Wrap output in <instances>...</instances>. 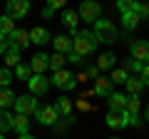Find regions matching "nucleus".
Listing matches in <instances>:
<instances>
[{
    "label": "nucleus",
    "mask_w": 149,
    "mask_h": 139,
    "mask_svg": "<svg viewBox=\"0 0 149 139\" xmlns=\"http://www.w3.org/2000/svg\"><path fill=\"white\" fill-rule=\"evenodd\" d=\"M97 47H100V42H97V38H95L92 30H77V35H74V40H72V50L77 55L90 57V55L97 52Z\"/></svg>",
    "instance_id": "obj_1"
},
{
    "label": "nucleus",
    "mask_w": 149,
    "mask_h": 139,
    "mask_svg": "<svg viewBox=\"0 0 149 139\" xmlns=\"http://www.w3.org/2000/svg\"><path fill=\"white\" fill-rule=\"evenodd\" d=\"M95 25V38H97V42H104V45H112V42H117V38H119V30H117V25L112 20H107V17H100V20H95L92 22Z\"/></svg>",
    "instance_id": "obj_2"
},
{
    "label": "nucleus",
    "mask_w": 149,
    "mask_h": 139,
    "mask_svg": "<svg viewBox=\"0 0 149 139\" xmlns=\"http://www.w3.org/2000/svg\"><path fill=\"white\" fill-rule=\"evenodd\" d=\"M13 107H15V112H17V114H27V117H30V114H35V112H37L40 102H37V97L32 95V92H27V95L15 97Z\"/></svg>",
    "instance_id": "obj_3"
},
{
    "label": "nucleus",
    "mask_w": 149,
    "mask_h": 139,
    "mask_svg": "<svg viewBox=\"0 0 149 139\" xmlns=\"http://www.w3.org/2000/svg\"><path fill=\"white\" fill-rule=\"evenodd\" d=\"M77 15H80V20H85V22H95V20L102 17V5L97 3V0H82Z\"/></svg>",
    "instance_id": "obj_4"
},
{
    "label": "nucleus",
    "mask_w": 149,
    "mask_h": 139,
    "mask_svg": "<svg viewBox=\"0 0 149 139\" xmlns=\"http://www.w3.org/2000/svg\"><path fill=\"white\" fill-rule=\"evenodd\" d=\"M50 85L57 87V90H74L77 87V75H72V72H67V70H57L52 75V80H50Z\"/></svg>",
    "instance_id": "obj_5"
},
{
    "label": "nucleus",
    "mask_w": 149,
    "mask_h": 139,
    "mask_svg": "<svg viewBox=\"0 0 149 139\" xmlns=\"http://www.w3.org/2000/svg\"><path fill=\"white\" fill-rule=\"evenodd\" d=\"M129 117L132 114L127 109H109L107 117H104V124L109 129H124V127H129Z\"/></svg>",
    "instance_id": "obj_6"
},
{
    "label": "nucleus",
    "mask_w": 149,
    "mask_h": 139,
    "mask_svg": "<svg viewBox=\"0 0 149 139\" xmlns=\"http://www.w3.org/2000/svg\"><path fill=\"white\" fill-rule=\"evenodd\" d=\"M30 13V0H8L5 15H10L13 20H22Z\"/></svg>",
    "instance_id": "obj_7"
},
{
    "label": "nucleus",
    "mask_w": 149,
    "mask_h": 139,
    "mask_svg": "<svg viewBox=\"0 0 149 139\" xmlns=\"http://www.w3.org/2000/svg\"><path fill=\"white\" fill-rule=\"evenodd\" d=\"M35 117H37V122L42 124V127H55L57 119H60V114H57V109H55V104H45V107H37Z\"/></svg>",
    "instance_id": "obj_8"
},
{
    "label": "nucleus",
    "mask_w": 149,
    "mask_h": 139,
    "mask_svg": "<svg viewBox=\"0 0 149 139\" xmlns=\"http://www.w3.org/2000/svg\"><path fill=\"white\" fill-rule=\"evenodd\" d=\"M27 90L35 97H45L47 90H50V80H45V75H35V72H32L30 80H27Z\"/></svg>",
    "instance_id": "obj_9"
},
{
    "label": "nucleus",
    "mask_w": 149,
    "mask_h": 139,
    "mask_svg": "<svg viewBox=\"0 0 149 139\" xmlns=\"http://www.w3.org/2000/svg\"><path fill=\"white\" fill-rule=\"evenodd\" d=\"M129 57L139 62H149V40H132L129 42Z\"/></svg>",
    "instance_id": "obj_10"
},
{
    "label": "nucleus",
    "mask_w": 149,
    "mask_h": 139,
    "mask_svg": "<svg viewBox=\"0 0 149 139\" xmlns=\"http://www.w3.org/2000/svg\"><path fill=\"white\" fill-rule=\"evenodd\" d=\"M77 22H80V15L77 10H70V8H62V25L70 30V35H77Z\"/></svg>",
    "instance_id": "obj_11"
},
{
    "label": "nucleus",
    "mask_w": 149,
    "mask_h": 139,
    "mask_svg": "<svg viewBox=\"0 0 149 139\" xmlns=\"http://www.w3.org/2000/svg\"><path fill=\"white\" fill-rule=\"evenodd\" d=\"M8 42H10V45H15L17 50H25L27 45H30V32L17 30V27H15V30H13L10 35H8Z\"/></svg>",
    "instance_id": "obj_12"
},
{
    "label": "nucleus",
    "mask_w": 149,
    "mask_h": 139,
    "mask_svg": "<svg viewBox=\"0 0 149 139\" xmlns=\"http://www.w3.org/2000/svg\"><path fill=\"white\" fill-rule=\"evenodd\" d=\"M139 22H142V17H139V13L137 10H124L122 13V27L127 32H134L139 27Z\"/></svg>",
    "instance_id": "obj_13"
},
{
    "label": "nucleus",
    "mask_w": 149,
    "mask_h": 139,
    "mask_svg": "<svg viewBox=\"0 0 149 139\" xmlns=\"http://www.w3.org/2000/svg\"><path fill=\"white\" fill-rule=\"evenodd\" d=\"M95 97H107L112 92V80L109 77H104V75H100V77H95Z\"/></svg>",
    "instance_id": "obj_14"
},
{
    "label": "nucleus",
    "mask_w": 149,
    "mask_h": 139,
    "mask_svg": "<svg viewBox=\"0 0 149 139\" xmlns=\"http://www.w3.org/2000/svg\"><path fill=\"white\" fill-rule=\"evenodd\" d=\"M47 62H50V55L37 52L35 57L30 60V67H32V72H35V75H45V70H47Z\"/></svg>",
    "instance_id": "obj_15"
},
{
    "label": "nucleus",
    "mask_w": 149,
    "mask_h": 139,
    "mask_svg": "<svg viewBox=\"0 0 149 139\" xmlns=\"http://www.w3.org/2000/svg\"><path fill=\"white\" fill-rule=\"evenodd\" d=\"M127 97L124 92H109L107 95V104H109V109H124L127 107Z\"/></svg>",
    "instance_id": "obj_16"
},
{
    "label": "nucleus",
    "mask_w": 149,
    "mask_h": 139,
    "mask_svg": "<svg viewBox=\"0 0 149 139\" xmlns=\"http://www.w3.org/2000/svg\"><path fill=\"white\" fill-rule=\"evenodd\" d=\"M50 40H52V38H50L47 27H40V25H37V27H32V30H30V42H35V45H47Z\"/></svg>",
    "instance_id": "obj_17"
},
{
    "label": "nucleus",
    "mask_w": 149,
    "mask_h": 139,
    "mask_svg": "<svg viewBox=\"0 0 149 139\" xmlns=\"http://www.w3.org/2000/svg\"><path fill=\"white\" fill-rule=\"evenodd\" d=\"M124 90H127V95H139L144 90V82L139 80V75H129L124 82Z\"/></svg>",
    "instance_id": "obj_18"
},
{
    "label": "nucleus",
    "mask_w": 149,
    "mask_h": 139,
    "mask_svg": "<svg viewBox=\"0 0 149 139\" xmlns=\"http://www.w3.org/2000/svg\"><path fill=\"white\" fill-rule=\"evenodd\" d=\"M52 45H55V52H62V55H67L70 50H72V40H70L67 35H57V38H52Z\"/></svg>",
    "instance_id": "obj_19"
},
{
    "label": "nucleus",
    "mask_w": 149,
    "mask_h": 139,
    "mask_svg": "<svg viewBox=\"0 0 149 139\" xmlns=\"http://www.w3.org/2000/svg\"><path fill=\"white\" fill-rule=\"evenodd\" d=\"M20 52H22V50H17L15 45H10V42H8L5 52H3V55H5V65H8V67H15V65L20 62Z\"/></svg>",
    "instance_id": "obj_20"
},
{
    "label": "nucleus",
    "mask_w": 149,
    "mask_h": 139,
    "mask_svg": "<svg viewBox=\"0 0 149 139\" xmlns=\"http://www.w3.org/2000/svg\"><path fill=\"white\" fill-rule=\"evenodd\" d=\"M13 129H15L17 134L30 132V119H27V114H15V117H13Z\"/></svg>",
    "instance_id": "obj_21"
},
{
    "label": "nucleus",
    "mask_w": 149,
    "mask_h": 139,
    "mask_svg": "<svg viewBox=\"0 0 149 139\" xmlns=\"http://www.w3.org/2000/svg\"><path fill=\"white\" fill-rule=\"evenodd\" d=\"M114 62H117V55H114V52H102L100 57H97V67H100V72H102V70H112Z\"/></svg>",
    "instance_id": "obj_22"
},
{
    "label": "nucleus",
    "mask_w": 149,
    "mask_h": 139,
    "mask_svg": "<svg viewBox=\"0 0 149 139\" xmlns=\"http://www.w3.org/2000/svg\"><path fill=\"white\" fill-rule=\"evenodd\" d=\"M55 109H57L60 117H70V114H72V99H67V97H57Z\"/></svg>",
    "instance_id": "obj_23"
},
{
    "label": "nucleus",
    "mask_w": 149,
    "mask_h": 139,
    "mask_svg": "<svg viewBox=\"0 0 149 139\" xmlns=\"http://www.w3.org/2000/svg\"><path fill=\"white\" fill-rule=\"evenodd\" d=\"M13 102H15V92L10 87H0V109L13 107Z\"/></svg>",
    "instance_id": "obj_24"
},
{
    "label": "nucleus",
    "mask_w": 149,
    "mask_h": 139,
    "mask_svg": "<svg viewBox=\"0 0 149 139\" xmlns=\"http://www.w3.org/2000/svg\"><path fill=\"white\" fill-rule=\"evenodd\" d=\"M30 75H32V67H30V62H17L15 65V77H17V80H22V82H27V80H30Z\"/></svg>",
    "instance_id": "obj_25"
},
{
    "label": "nucleus",
    "mask_w": 149,
    "mask_h": 139,
    "mask_svg": "<svg viewBox=\"0 0 149 139\" xmlns=\"http://www.w3.org/2000/svg\"><path fill=\"white\" fill-rule=\"evenodd\" d=\"M65 67V55L62 52H55L50 55V62H47V70H52V72H57V70Z\"/></svg>",
    "instance_id": "obj_26"
},
{
    "label": "nucleus",
    "mask_w": 149,
    "mask_h": 139,
    "mask_svg": "<svg viewBox=\"0 0 149 139\" xmlns=\"http://www.w3.org/2000/svg\"><path fill=\"white\" fill-rule=\"evenodd\" d=\"M127 77H129L127 70H124V67H117V70H112L109 80H112V85H124V82H127Z\"/></svg>",
    "instance_id": "obj_27"
},
{
    "label": "nucleus",
    "mask_w": 149,
    "mask_h": 139,
    "mask_svg": "<svg viewBox=\"0 0 149 139\" xmlns=\"http://www.w3.org/2000/svg\"><path fill=\"white\" fill-rule=\"evenodd\" d=\"M13 30H15V20H13L10 15H0V32L8 38Z\"/></svg>",
    "instance_id": "obj_28"
},
{
    "label": "nucleus",
    "mask_w": 149,
    "mask_h": 139,
    "mask_svg": "<svg viewBox=\"0 0 149 139\" xmlns=\"http://www.w3.org/2000/svg\"><path fill=\"white\" fill-rule=\"evenodd\" d=\"M127 109L129 114H139V109H142V102H139V95H129L127 97Z\"/></svg>",
    "instance_id": "obj_29"
},
{
    "label": "nucleus",
    "mask_w": 149,
    "mask_h": 139,
    "mask_svg": "<svg viewBox=\"0 0 149 139\" xmlns=\"http://www.w3.org/2000/svg\"><path fill=\"white\" fill-rule=\"evenodd\" d=\"M13 129V114L8 109H0V132H8Z\"/></svg>",
    "instance_id": "obj_30"
},
{
    "label": "nucleus",
    "mask_w": 149,
    "mask_h": 139,
    "mask_svg": "<svg viewBox=\"0 0 149 139\" xmlns=\"http://www.w3.org/2000/svg\"><path fill=\"white\" fill-rule=\"evenodd\" d=\"M13 82V72L8 67H0V87H10Z\"/></svg>",
    "instance_id": "obj_31"
},
{
    "label": "nucleus",
    "mask_w": 149,
    "mask_h": 139,
    "mask_svg": "<svg viewBox=\"0 0 149 139\" xmlns=\"http://www.w3.org/2000/svg\"><path fill=\"white\" fill-rule=\"evenodd\" d=\"M142 67H144V62H139V60H132V57H129L124 70H127V72H137V75H139V70H142Z\"/></svg>",
    "instance_id": "obj_32"
},
{
    "label": "nucleus",
    "mask_w": 149,
    "mask_h": 139,
    "mask_svg": "<svg viewBox=\"0 0 149 139\" xmlns=\"http://www.w3.org/2000/svg\"><path fill=\"white\" fill-rule=\"evenodd\" d=\"M114 3H117V10L124 13V10H134V3L137 0H114Z\"/></svg>",
    "instance_id": "obj_33"
},
{
    "label": "nucleus",
    "mask_w": 149,
    "mask_h": 139,
    "mask_svg": "<svg viewBox=\"0 0 149 139\" xmlns=\"http://www.w3.org/2000/svg\"><path fill=\"white\" fill-rule=\"evenodd\" d=\"M139 80L144 82V87H149V62H144V67L139 70Z\"/></svg>",
    "instance_id": "obj_34"
},
{
    "label": "nucleus",
    "mask_w": 149,
    "mask_h": 139,
    "mask_svg": "<svg viewBox=\"0 0 149 139\" xmlns=\"http://www.w3.org/2000/svg\"><path fill=\"white\" fill-rule=\"evenodd\" d=\"M134 10L139 13V17H142V20H144V17H149V5H142L139 0H137V3H134Z\"/></svg>",
    "instance_id": "obj_35"
},
{
    "label": "nucleus",
    "mask_w": 149,
    "mask_h": 139,
    "mask_svg": "<svg viewBox=\"0 0 149 139\" xmlns=\"http://www.w3.org/2000/svg\"><path fill=\"white\" fill-rule=\"evenodd\" d=\"M65 60H67V62H74V65H77V62H82V60H85V57H82V55H77V52H74V50H70V52L65 55Z\"/></svg>",
    "instance_id": "obj_36"
},
{
    "label": "nucleus",
    "mask_w": 149,
    "mask_h": 139,
    "mask_svg": "<svg viewBox=\"0 0 149 139\" xmlns=\"http://www.w3.org/2000/svg\"><path fill=\"white\" fill-rule=\"evenodd\" d=\"M65 5H67V0H47V8H52V10H62Z\"/></svg>",
    "instance_id": "obj_37"
},
{
    "label": "nucleus",
    "mask_w": 149,
    "mask_h": 139,
    "mask_svg": "<svg viewBox=\"0 0 149 139\" xmlns=\"http://www.w3.org/2000/svg\"><path fill=\"white\" fill-rule=\"evenodd\" d=\"M85 72H87V77H90V80H95V77H100V67H97V65H90V67H87Z\"/></svg>",
    "instance_id": "obj_38"
},
{
    "label": "nucleus",
    "mask_w": 149,
    "mask_h": 139,
    "mask_svg": "<svg viewBox=\"0 0 149 139\" xmlns=\"http://www.w3.org/2000/svg\"><path fill=\"white\" fill-rule=\"evenodd\" d=\"M144 124V119L139 117V114H132V117H129V127H142Z\"/></svg>",
    "instance_id": "obj_39"
},
{
    "label": "nucleus",
    "mask_w": 149,
    "mask_h": 139,
    "mask_svg": "<svg viewBox=\"0 0 149 139\" xmlns=\"http://www.w3.org/2000/svg\"><path fill=\"white\" fill-rule=\"evenodd\" d=\"M77 107H80L82 112H87V109H90V102H87L85 97H80V102H77Z\"/></svg>",
    "instance_id": "obj_40"
},
{
    "label": "nucleus",
    "mask_w": 149,
    "mask_h": 139,
    "mask_svg": "<svg viewBox=\"0 0 149 139\" xmlns=\"http://www.w3.org/2000/svg\"><path fill=\"white\" fill-rule=\"evenodd\" d=\"M5 47H8V38L3 35V32H0V55L5 52Z\"/></svg>",
    "instance_id": "obj_41"
},
{
    "label": "nucleus",
    "mask_w": 149,
    "mask_h": 139,
    "mask_svg": "<svg viewBox=\"0 0 149 139\" xmlns=\"http://www.w3.org/2000/svg\"><path fill=\"white\" fill-rule=\"evenodd\" d=\"M55 15V10H52V8H47V5H45L42 8V17H52Z\"/></svg>",
    "instance_id": "obj_42"
},
{
    "label": "nucleus",
    "mask_w": 149,
    "mask_h": 139,
    "mask_svg": "<svg viewBox=\"0 0 149 139\" xmlns=\"http://www.w3.org/2000/svg\"><path fill=\"white\" fill-rule=\"evenodd\" d=\"M17 139H37V137H32L30 132H25V134H20V137H17Z\"/></svg>",
    "instance_id": "obj_43"
},
{
    "label": "nucleus",
    "mask_w": 149,
    "mask_h": 139,
    "mask_svg": "<svg viewBox=\"0 0 149 139\" xmlns=\"http://www.w3.org/2000/svg\"><path fill=\"white\" fill-rule=\"evenodd\" d=\"M144 119L149 122V104H147V109H144Z\"/></svg>",
    "instance_id": "obj_44"
},
{
    "label": "nucleus",
    "mask_w": 149,
    "mask_h": 139,
    "mask_svg": "<svg viewBox=\"0 0 149 139\" xmlns=\"http://www.w3.org/2000/svg\"><path fill=\"white\" fill-rule=\"evenodd\" d=\"M0 139H5V132H0Z\"/></svg>",
    "instance_id": "obj_45"
},
{
    "label": "nucleus",
    "mask_w": 149,
    "mask_h": 139,
    "mask_svg": "<svg viewBox=\"0 0 149 139\" xmlns=\"http://www.w3.org/2000/svg\"><path fill=\"white\" fill-rule=\"evenodd\" d=\"M109 139H119V137H109Z\"/></svg>",
    "instance_id": "obj_46"
}]
</instances>
